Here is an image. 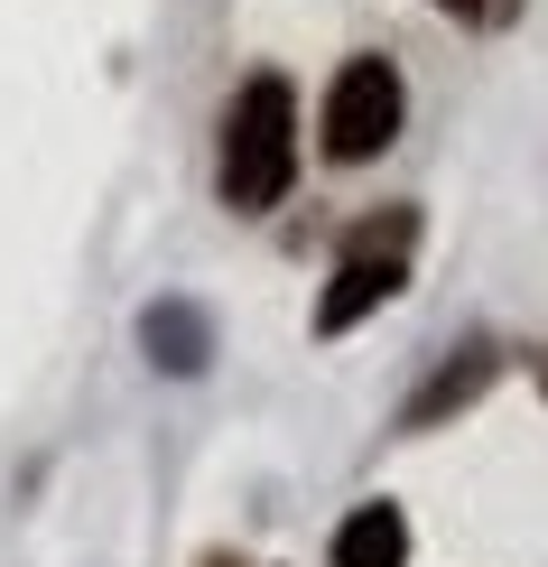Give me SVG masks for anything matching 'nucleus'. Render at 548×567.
I'll return each instance as SVG.
<instances>
[{"mask_svg":"<svg viewBox=\"0 0 548 567\" xmlns=\"http://www.w3.org/2000/svg\"><path fill=\"white\" fill-rule=\"evenodd\" d=\"M298 177V93L289 75H251L224 103V150H214V196L232 215H270Z\"/></svg>","mask_w":548,"mask_h":567,"instance_id":"nucleus-1","label":"nucleus"},{"mask_svg":"<svg viewBox=\"0 0 548 567\" xmlns=\"http://www.w3.org/2000/svg\"><path fill=\"white\" fill-rule=\"evenodd\" d=\"M410 251H418V215H410V205L353 224L344 251H335V279H325V298H317V326H325V336L363 326L372 307H391L400 289H410Z\"/></svg>","mask_w":548,"mask_h":567,"instance_id":"nucleus-2","label":"nucleus"},{"mask_svg":"<svg viewBox=\"0 0 548 567\" xmlns=\"http://www.w3.org/2000/svg\"><path fill=\"white\" fill-rule=\"evenodd\" d=\"M400 112H410V84H400L391 56H353L335 84H325V158L335 168H363L400 140Z\"/></svg>","mask_w":548,"mask_h":567,"instance_id":"nucleus-3","label":"nucleus"},{"mask_svg":"<svg viewBox=\"0 0 548 567\" xmlns=\"http://www.w3.org/2000/svg\"><path fill=\"white\" fill-rule=\"evenodd\" d=\"M139 336H149V363H168V372H205V353H214L205 307H186V298L149 307V317H139Z\"/></svg>","mask_w":548,"mask_h":567,"instance_id":"nucleus-4","label":"nucleus"},{"mask_svg":"<svg viewBox=\"0 0 548 567\" xmlns=\"http://www.w3.org/2000/svg\"><path fill=\"white\" fill-rule=\"evenodd\" d=\"M400 558H410V522H400L391 503H363L335 530V567H400Z\"/></svg>","mask_w":548,"mask_h":567,"instance_id":"nucleus-5","label":"nucleus"},{"mask_svg":"<svg viewBox=\"0 0 548 567\" xmlns=\"http://www.w3.org/2000/svg\"><path fill=\"white\" fill-rule=\"evenodd\" d=\"M484 382H493V344H465L456 363L427 372V391L410 400V429H437V419H446V410H465V400L484 391Z\"/></svg>","mask_w":548,"mask_h":567,"instance_id":"nucleus-6","label":"nucleus"},{"mask_svg":"<svg viewBox=\"0 0 548 567\" xmlns=\"http://www.w3.org/2000/svg\"><path fill=\"white\" fill-rule=\"evenodd\" d=\"M427 10H446V19H474V29H511V19H520V0H427Z\"/></svg>","mask_w":548,"mask_h":567,"instance_id":"nucleus-7","label":"nucleus"},{"mask_svg":"<svg viewBox=\"0 0 548 567\" xmlns=\"http://www.w3.org/2000/svg\"><path fill=\"white\" fill-rule=\"evenodd\" d=\"M539 391H548V353H539Z\"/></svg>","mask_w":548,"mask_h":567,"instance_id":"nucleus-8","label":"nucleus"}]
</instances>
